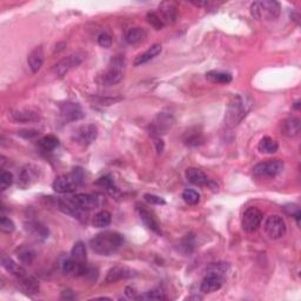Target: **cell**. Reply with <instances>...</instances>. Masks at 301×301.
I'll return each instance as SVG.
<instances>
[{
    "mask_svg": "<svg viewBox=\"0 0 301 301\" xmlns=\"http://www.w3.org/2000/svg\"><path fill=\"white\" fill-rule=\"evenodd\" d=\"M124 238L118 232L106 231L92 238L89 241L92 251L99 255H112L123 246Z\"/></svg>",
    "mask_w": 301,
    "mask_h": 301,
    "instance_id": "6da1fadb",
    "label": "cell"
},
{
    "mask_svg": "<svg viewBox=\"0 0 301 301\" xmlns=\"http://www.w3.org/2000/svg\"><path fill=\"white\" fill-rule=\"evenodd\" d=\"M253 101L248 95L239 94L233 98V100L229 103L227 111H226V124L228 126H235L240 124L248 112L251 111Z\"/></svg>",
    "mask_w": 301,
    "mask_h": 301,
    "instance_id": "7a4b0ae2",
    "label": "cell"
},
{
    "mask_svg": "<svg viewBox=\"0 0 301 301\" xmlns=\"http://www.w3.org/2000/svg\"><path fill=\"white\" fill-rule=\"evenodd\" d=\"M82 181H84V171L80 167H77L70 174L59 175L58 178H55L52 187L56 193L66 194V193L74 192L82 184Z\"/></svg>",
    "mask_w": 301,
    "mask_h": 301,
    "instance_id": "3957f363",
    "label": "cell"
},
{
    "mask_svg": "<svg viewBox=\"0 0 301 301\" xmlns=\"http://www.w3.org/2000/svg\"><path fill=\"white\" fill-rule=\"evenodd\" d=\"M281 6L274 0H262L251 5V14L257 20H275L280 16Z\"/></svg>",
    "mask_w": 301,
    "mask_h": 301,
    "instance_id": "277c9868",
    "label": "cell"
},
{
    "mask_svg": "<svg viewBox=\"0 0 301 301\" xmlns=\"http://www.w3.org/2000/svg\"><path fill=\"white\" fill-rule=\"evenodd\" d=\"M125 70V60L123 56L117 55L111 60L109 67L101 77V84L105 86H112L118 84L124 77Z\"/></svg>",
    "mask_w": 301,
    "mask_h": 301,
    "instance_id": "5b68a950",
    "label": "cell"
},
{
    "mask_svg": "<svg viewBox=\"0 0 301 301\" xmlns=\"http://www.w3.org/2000/svg\"><path fill=\"white\" fill-rule=\"evenodd\" d=\"M284 163L280 159L268 160V162L259 163L253 167V175L259 179L275 178L284 171Z\"/></svg>",
    "mask_w": 301,
    "mask_h": 301,
    "instance_id": "8992f818",
    "label": "cell"
},
{
    "mask_svg": "<svg viewBox=\"0 0 301 301\" xmlns=\"http://www.w3.org/2000/svg\"><path fill=\"white\" fill-rule=\"evenodd\" d=\"M264 229L268 235V238L276 240L284 237L286 231H287V227H286V222L282 219V217L278 216V214H272L265 221Z\"/></svg>",
    "mask_w": 301,
    "mask_h": 301,
    "instance_id": "52a82bcc",
    "label": "cell"
},
{
    "mask_svg": "<svg viewBox=\"0 0 301 301\" xmlns=\"http://www.w3.org/2000/svg\"><path fill=\"white\" fill-rule=\"evenodd\" d=\"M262 220H264V213L259 208L248 207L244 212L243 219H241V226L247 233H253L260 227Z\"/></svg>",
    "mask_w": 301,
    "mask_h": 301,
    "instance_id": "ba28073f",
    "label": "cell"
},
{
    "mask_svg": "<svg viewBox=\"0 0 301 301\" xmlns=\"http://www.w3.org/2000/svg\"><path fill=\"white\" fill-rule=\"evenodd\" d=\"M84 58L85 56L84 55H82V53H74V55H68L65 59L59 61L58 64L55 65L53 73H55L56 77H59V78H62V77L66 76L72 68L79 66L82 60H84Z\"/></svg>",
    "mask_w": 301,
    "mask_h": 301,
    "instance_id": "9c48e42d",
    "label": "cell"
},
{
    "mask_svg": "<svg viewBox=\"0 0 301 301\" xmlns=\"http://www.w3.org/2000/svg\"><path fill=\"white\" fill-rule=\"evenodd\" d=\"M98 137V129L94 125H82L77 131H74L73 139L77 144L82 146H88L97 139Z\"/></svg>",
    "mask_w": 301,
    "mask_h": 301,
    "instance_id": "30bf717a",
    "label": "cell"
},
{
    "mask_svg": "<svg viewBox=\"0 0 301 301\" xmlns=\"http://www.w3.org/2000/svg\"><path fill=\"white\" fill-rule=\"evenodd\" d=\"M60 113L62 119L66 121L82 120L85 117V113L82 112V107L78 104L71 103V101L60 104Z\"/></svg>",
    "mask_w": 301,
    "mask_h": 301,
    "instance_id": "8fae6325",
    "label": "cell"
},
{
    "mask_svg": "<svg viewBox=\"0 0 301 301\" xmlns=\"http://www.w3.org/2000/svg\"><path fill=\"white\" fill-rule=\"evenodd\" d=\"M136 275L131 268L126 266H114L107 272L106 275V282L109 284H113V282L120 281L124 279H130Z\"/></svg>",
    "mask_w": 301,
    "mask_h": 301,
    "instance_id": "7c38bea8",
    "label": "cell"
},
{
    "mask_svg": "<svg viewBox=\"0 0 301 301\" xmlns=\"http://www.w3.org/2000/svg\"><path fill=\"white\" fill-rule=\"evenodd\" d=\"M223 282V278L220 275H216V274H207L202 280L200 291L205 294L214 293V292L219 291L221 288Z\"/></svg>",
    "mask_w": 301,
    "mask_h": 301,
    "instance_id": "4fadbf2b",
    "label": "cell"
},
{
    "mask_svg": "<svg viewBox=\"0 0 301 301\" xmlns=\"http://www.w3.org/2000/svg\"><path fill=\"white\" fill-rule=\"evenodd\" d=\"M58 208L68 216H72L73 218L80 219L84 214L85 211H82L78 205L76 204V201L73 200V198H66V199H60L58 201Z\"/></svg>",
    "mask_w": 301,
    "mask_h": 301,
    "instance_id": "5bb4252c",
    "label": "cell"
},
{
    "mask_svg": "<svg viewBox=\"0 0 301 301\" xmlns=\"http://www.w3.org/2000/svg\"><path fill=\"white\" fill-rule=\"evenodd\" d=\"M138 212H139L140 219H141V221L144 222V225L146 226V227H147L148 229H151V231L154 232L156 234L162 235V229H160L159 222L157 221V219L153 217V214H152L150 211L146 210L144 206H139Z\"/></svg>",
    "mask_w": 301,
    "mask_h": 301,
    "instance_id": "9a60e30c",
    "label": "cell"
},
{
    "mask_svg": "<svg viewBox=\"0 0 301 301\" xmlns=\"http://www.w3.org/2000/svg\"><path fill=\"white\" fill-rule=\"evenodd\" d=\"M73 200L76 204L82 208V211H91L98 207L99 205V200L95 195L87 194V193H79L73 196Z\"/></svg>",
    "mask_w": 301,
    "mask_h": 301,
    "instance_id": "2e32d148",
    "label": "cell"
},
{
    "mask_svg": "<svg viewBox=\"0 0 301 301\" xmlns=\"http://www.w3.org/2000/svg\"><path fill=\"white\" fill-rule=\"evenodd\" d=\"M44 59H45V55H44L43 47L41 46L35 47L34 50L31 51V53H29L27 56V62H28L29 68H31L32 73L39 72V70L44 64Z\"/></svg>",
    "mask_w": 301,
    "mask_h": 301,
    "instance_id": "e0dca14e",
    "label": "cell"
},
{
    "mask_svg": "<svg viewBox=\"0 0 301 301\" xmlns=\"http://www.w3.org/2000/svg\"><path fill=\"white\" fill-rule=\"evenodd\" d=\"M38 169L39 168L35 167L33 165H26L25 167L22 169V172H20V185H22L23 187H27L35 183V181L38 180V173H39Z\"/></svg>",
    "mask_w": 301,
    "mask_h": 301,
    "instance_id": "ac0fdd59",
    "label": "cell"
},
{
    "mask_svg": "<svg viewBox=\"0 0 301 301\" xmlns=\"http://www.w3.org/2000/svg\"><path fill=\"white\" fill-rule=\"evenodd\" d=\"M186 178L191 184L195 185V186H207V184L210 183V179L207 178L206 173L195 167L186 169Z\"/></svg>",
    "mask_w": 301,
    "mask_h": 301,
    "instance_id": "d6986e66",
    "label": "cell"
},
{
    "mask_svg": "<svg viewBox=\"0 0 301 301\" xmlns=\"http://www.w3.org/2000/svg\"><path fill=\"white\" fill-rule=\"evenodd\" d=\"M19 288L24 294H26V296H34V294H37L38 292H39L40 285L39 281H38L34 276L25 275L24 278H20Z\"/></svg>",
    "mask_w": 301,
    "mask_h": 301,
    "instance_id": "ffe728a7",
    "label": "cell"
},
{
    "mask_svg": "<svg viewBox=\"0 0 301 301\" xmlns=\"http://www.w3.org/2000/svg\"><path fill=\"white\" fill-rule=\"evenodd\" d=\"M164 24H172L175 22L178 17L177 7L172 4V2H163L159 7V12H158Z\"/></svg>",
    "mask_w": 301,
    "mask_h": 301,
    "instance_id": "44dd1931",
    "label": "cell"
},
{
    "mask_svg": "<svg viewBox=\"0 0 301 301\" xmlns=\"http://www.w3.org/2000/svg\"><path fill=\"white\" fill-rule=\"evenodd\" d=\"M163 47L160 44H154L152 45V46L148 49L146 52L142 53V55H140L137 56L136 59H134V66H140V65H144L146 62L151 61L152 59H154L156 56H158L162 53Z\"/></svg>",
    "mask_w": 301,
    "mask_h": 301,
    "instance_id": "7402d4cb",
    "label": "cell"
},
{
    "mask_svg": "<svg viewBox=\"0 0 301 301\" xmlns=\"http://www.w3.org/2000/svg\"><path fill=\"white\" fill-rule=\"evenodd\" d=\"M11 119L16 123H33L39 119V114L31 109H17L11 113Z\"/></svg>",
    "mask_w": 301,
    "mask_h": 301,
    "instance_id": "603a6c76",
    "label": "cell"
},
{
    "mask_svg": "<svg viewBox=\"0 0 301 301\" xmlns=\"http://www.w3.org/2000/svg\"><path fill=\"white\" fill-rule=\"evenodd\" d=\"M300 132V119L291 117L284 120L281 125V133L288 138H294Z\"/></svg>",
    "mask_w": 301,
    "mask_h": 301,
    "instance_id": "cb8c5ba5",
    "label": "cell"
},
{
    "mask_svg": "<svg viewBox=\"0 0 301 301\" xmlns=\"http://www.w3.org/2000/svg\"><path fill=\"white\" fill-rule=\"evenodd\" d=\"M1 265L2 267L7 271L8 273H11L12 275L17 276V278H24L26 275V270L23 266H20L19 264H16L11 258L8 257H2L1 258Z\"/></svg>",
    "mask_w": 301,
    "mask_h": 301,
    "instance_id": "d4e9b609",
    "label": "cell"
},
{
    "mask_svg": "<svg viewBox=\"0 0 301 301\" xmlns=\"http://www.w3.org/2000/svg\"><path fill=\"white\" fill-rule=\"evenodd\" d=\"M258 150L264 154H274L279 150V144L276 140L271 138V137H264L259 141Z\"/></svg>",
    "mask_w": 301,
    "mask_h": 301,
    "instance_id": "484cf974",
    "label": "cell"
},
{
    "mask_svg": "<svg viewBox=\"0 0 301 301\" xmlns=\"http://www.w3.org/2000/svg\"><path fill=\"white\" fill-rule=\"evenodd\" d=\"M172 125V119L171 115L168 114H162L158 117V120L154 121L152 124V131L153 133L160 134V133H165L166 130H168Z\"/></svg>",
    "mask_w": 301,
    "mask_h": 301,
    "instance_id": "4316f807",
    "label": "cell"
},
{
    "mask_svg": "<svg viewBox=\"0 0 301 301\" xmlns=\"http://www.w3.org/2000/svg\"><path fill=\"white\" fill-rule=\"evenodd\" d=\"M206 78L214 84H229L232 82V74L221 71H210L206 73Z\"/></svg>",
    "mask_w": 301,
    "mask_h": 301,
    "instance_id": "83f0119b",
    "label": "cell"
},
{
    "mask_svg": "<svg viewBox=\"0 0 301 301\" xmlns=\"http://www.w3.org/2000/svg\"><path fill=\"white\" fill-rule=\"evenodd\" d=\"M145 37H146L145 29H142L140 27H133V28H130L129 31L126 32L125 40H126L127 44L136 45V44H139L140 41L144 40Z\"/></svg>",
    "mask_w": 301,
    "mask_h": 301,
    "instance_id": "f1b7e54d",
    "label": "cell"
},
{
    "mask_svg": "<svg viewBox=\"0 0 301 301\" xmlns=\"http://www.w3.org/2000/svg\"><path fill=\"white\" fill-rule=\"evenodd\" d=\"M38 145H39V147L43 151L51 152L55 150L59 146V139L56 138L55 136H53V134H47V136L43 137V138L38 141Z\"/></svg>",
    "mask_w": 301,
    "mask_h": 301,
    "instance_id": "f546056e",
    "label": "cell"
},
{
    "mask_svg": "<svg viewBox=\"0 0 301 301\" xmlns=\"http://www.w3.org/2000/svg\"><path fill=\"white\" fill-rule=\"evenodd\" d=\"M112 222V214L109 211H100L93 218V226L97 228L107 227Z\"/></svg>",
    "mask_w": 301,
    "mask_h": 301,
    "instance_id": "4dcf8cb0",
    "label": "cell"
},
{
    "mask_svg": "<svg viewBox=\"0 0 301 301\" xmlns=\"http://www.w3.org/2000/svg\"><path fill=\"white\" fill-rule=\"evenodd\" d=\"M184 141L187 146H192V147H195V146L201 145L204 142V138H202V134L199 131H187L186 134L184 137Z\"/></svg>",
    "mask_w": 301,
    "mask_h": 301,
    "instance_id": "1f68e13d",
    "label": "cell"
},
{
    "mask_svg": "<svg viewBox=\"0 0 301 301\" xmlns=\"http://www.w3.org/2000/svg\"><path fill=\"white\" fill-rule=\"evenodd\" d=\"M35 257H37V253H35L34 249L29 248V247H22L18 251V258H19V261L24 265H31L34 261Z\"/></svg>",
    "mask_w": 301,
    "mask_h": 301,
    "instance_id": "d6a6232c",
    "label": "cell"
},
{
    "mask_svg": "<svg viewBox=\"0 0 301 301\" xmlns=\"http://www.w3.org/2000/svg\"><path fill=\"white\" fill-rule=\"evenodd\" d=\"M71 258L77 261H85L86 260V246L82 241H77L72 247L71 251Z\"/></svg>",
    "mask_w": 301,
    "mask_h": 301,
    "instance_id": "836d02e7",
    "label": "cell"
},
{
    "mask_svg": "<svg viewBox=\"0 0 301 301\" xmlns=\"http://www.w3.org/2000/svg\"><path fill=\"white\" fill-rule=\"evenodd\" d=\"M97 185L103 187V189H105L109 194H113L114 192H117V187H115L114 181H113L111 175H104V177L99 178L97 181Z\"/></svg>",
    "mask_w": 301,
    "mask_h": 301,
    "instance_id": "e575fe53",
    "label": "cell"
},
{
    "mask_svg": "<svg viewBox=\"0 0 301 301\" xmlns=\"http://www.w3.org/2000/svg\"><path fill=\"white\" fill-rule=\"evenodd\" d=\"M165 292L162 288H154V290L146 292L142 296L137 297V299L141 300H164L165 299Z\"/></svg>",
    "mask_w": 301,
    "mask_h": 301,
    "instance_id": "d590c367",
    "label": "cell"
},
{
    "mask_svg": "<svg viewBox=\"0 0 301 301\" xmlns=\"http://www.w3.org/2000/svg\"><path fill=\"white\" fill-rule=\"evenodd\" d=\"M181 196L183 200L189 205H196L200 201V194L194 190H185Z\"/></svg>",
    "mask_w": 301,
    "mask_h": 301,
    "instance_id": "8d00e7d4",
    "label": "cell"
},
{
    "mask_svg": "<svg viewBox=\"0 0 301 301\" xmlns=\"http://www.w3.org/2000/svg\"><path fill=\"white\" fill-rule=\"evenodd\" d=\"M228 266L225 264V262H218V264H212L210 265L207 268V274H216V275L222 276L225 275V273L227 272Z\"/></svg>",
    "mask_w": 301,
    "mask_h": 301,
    "instance_id": "74e56055",
    "label": "cell"
},
{
    "mask_svg": "<svg viewBox=\"0 0 301 301\" xmlns=\"http://www.w3.org/2000/svg\"><path fill=\"white\" fill-rule=\"evenodd\" d=\"M147 22L156 29H162L165 26V24H164L159 14H158V12H150V13H147Z\"/></svg>",
    "mask_w": 301,
    "mask_h": 301,
    "instance_id": "f35d334b",
    "label": "cell"
},
{
    "mask_svg": "<svg viewBox=\"0 0 301 301\" xmlns=\"http://www.w3.org/2000/svg\"><path fill=\"white\" fill-rule=\"evenodd\" d=\"M14 228H16V226H14V222L11 219L6 217H1V219H0V229H1V232H4V233H12Z\"/></svg>",
    "mask_w": 301,
    "mask_h": 301,
    "instance_id": "ab89813d",
    "label": "cell"
},
{
    "mask_svg": "<svg viewBox=\"0 0 301 301\" xmlns=\"http://www.w3.org/2000/svg\"><path fill=\"white\" fill-rule=\"evenodd\" d=\"M13 184V174L11 172H2L0 177V187L1 191H5L7 187H10Z\"/></svg>",
    "mask_w": 301,
    "mask_h": 301,
    "instance_id": "60d3db41",
    "label": "cell"
},
{
    "mask_svg": "<svg viewBox=\"0 0 301 301\" xmlns=\"http://www.w3.org/2000/svg\"><path fill=\"white\" fill-rule=\"evenodd\" d=\"M98 44L104 49H109L112 46V37L107 32H103L98 35Z\"/></svg>",
    "mask_w": 301,
    "mask_h": 301,
    "instance_id": "b9f144b4",
    "label": "cell"
},
{
    "mask_svg": "<svg viewBox=\"0 0 301 301\" xmlns=\"http://www.w3.org/2000/svg\"><path fill=\"white\" fill-rule=\"evenodd\" d=\"M285 212L288 214V216H293L297 219V223L298 225H300V217H301V212L299 210V207L296 206V205H287V206H285Z\"/></svg>",
    "mask_w": 301,
    "mask_h": 301,
    "instance_id": "7bdbcfd3",
    "label": "cell"
},
{
    "mask_svg": "<svg viewBox=\"0 0 301 301\" xmlns=\"http://www.w3.org/2000/svg\"><path fill=\"white\" fill-rule=\"evenodd\" d=\"M144 199L148 202V204H152V205H165L166 204V201L164 200L162 196L151 194V193H146V194L144 195Z\"/></svg>",
    "mask_w": 301,
    "mask_h": 301,
    "instance_id": "ee69618b",
    "label": "cell"
},
{
    "mask_svg": "<svg viewBox=\"0 0 301 301\" xmlns=\"http://www.w3.org/2000/svg\"><path fill=\"white\" fill-rule=\"evenodd\" d=\"M17 134L24 139H34L39 136L40 132L37 130H20Z\"/></svg>",
    "mask_w": 301,
    "mask_h": 301,
    "instance_id": "f6af8a7d",
    "label": "cell"
},
{
    "mask_svg": "<svg viewBox=\"0 0 301 301\" xmlns=\"http://www.w3.org/2000/svg\"><path fill=\"white\" fill-rule=\"evenodd\" d=\"M121 98H101L99 100V103L101 105H111V104H115L118 103V101H120Z\"/></svg>",
    "mask_w": 301,
    "mask_h": 301,
    "instance_id": "bcb514c9",
    "label": "cell"
},
{
    "mask_svg": "<svg viewBox=\"0 0 301 301\" xmlns=\"http://www.w3.org/2000/svg\"><path fill=\"white\" fill-rule=\"evenodd\" d=\"M154 144H156V148H157L158 154L163 153L164 148H165V144H164L163 139L162 138H154Z\"/></svg>",
    "mask_w": 301,
    "mask_h": 301,
    "instance_id": "7dc6e473",
    "label": "cell"
},
{
    "mask_svg": "<svg viewBox=\"0 0 301 301\" xmlns=\"http://www.w3.org/2000/svg\"><path fill=\"white\" fill-rule=\"evenodd\" d=\"M125 293H126V296L131 298V299H137V291L136 288L131 287V286H129V287H126V290H125Z\"/></svg>",
    "mask_w": 301,
    "mask_h": 301,
    "instance_id": "c3c4849f",
    "label": "cell"
},
{
    "mask_svg": "<svg viewBox=\"0 0 301 301\" xmlns=\"http://www.w3.org/2000/svg\"><path fill=\"white\" fill-rule=\"evenodd\" d=\"M74 298H76V296H74L73 292L70 291V290L64 291V292H62V294H61V299L71 300V299H74Z\"/></svg>",
    "mask_w": 301,
    "mask_h": 301,
    "instance_id": "681fc988",
    "label": "cell"
},
{
    "mask_svg": "<svg viewBox=\"0 0 301 301\" xmlns=\"http://www.w3.org/2000/svg\"><path fill=\"white\" fill-rule=\"evenodd\" d=\"M299 106H300V101H299V100H298V101H297V103H296V104H294V109H299Z\"/></svg>",
    "mask_w": 301,
    "mask_h": 301,
    "instance_id": "f907efd6",
    "label": "cell"
}]
</instances>
